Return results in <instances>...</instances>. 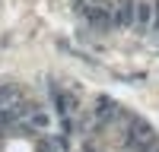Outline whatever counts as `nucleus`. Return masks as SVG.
I'll return each mask as SVG.
<instances>
[{
  "label": "nucleus",
  "mask_w": 159,
  "mask_h": 152,
  "mask_svg": "<svg viewBox=\"0 0 159 152\" xmlns=\"http://www.w3.org/2000/svg\"><path fill=\"white\" fill-rule=\"evenodd\" d=\"M124 143L134 149V152H159V139L153 136L150 124H143V120H137V117H130V130H127V136H124Z\"/></svg>",
  "instance_id": "1"
},
{
  "label": "nucleus",
  "mask_w": 159,
  "mask_h": 152,
  "mask_svg": "<svg viewBox=\"0 0 159 152\" xmlns=\"http://www.w3.org/2000/svg\"><path fill=\"white\" fill-rule=\"evenodd\" d=\"M86 19L96 25V29H108L111 25V6L108 3H89L86 6Z\"/></svg>",
  "instance_id": "2"
},
{
  "label": "nucleus",
  "mask_w": 159,
  "mask_h": 152,
  "mask_svg": "<svg viewBox=\"0 0 159 152\" xmlns=\"http://www.w3.org/2000/svg\"><path fill=\"white\" fill-rule=\"evenodd\" d=\"M134 13H137V25L140 29H150V22H153V3H134Z\"/></svg>",
  "instance_id": "3"
},
{
  "label": "nucleus",
  "mask_w": 159,
  "mask_h": 152,
  "mask_svg": "<svg viewBox=\"0 0 159 152\" xmlns=\"http://www.w3.org/2000/svg\"><path fill=\"white\" fill-rule=\"evenodd\" d=\"M115 22H121V25H130V22H134V3H130V0L121 3V10L115 13Z\"/></svg>",
  "instance_id": "4"
},
{
  "label": "nucleus",
  "mask_w": 159,
  "mask_h": 152,
  "mask_svg": "<svg viewBox=\"0 0 159 152\" xmlns=\"http://www.w3.org/2000/svg\"><path fill=\"white\" fill-rule=\"evenodd\" d=\"M51 120H48V114H42V111H35L32 117H29V127H35V130H45Z\"/></svg>",
  "instance_id": "5"
},
{
  "label": "nucleus",
  "mask_w": 159,
  "mask_h": 152,
  "mask_svg": "<svg viewBox=\"0 0 159 152\" xmlns=\"http://www.w3.org/2000/svg\"><path fill=\"white\" fill-rule=\"evenodd\" d=\"M13 95H16V89H13V86H0V108L10 105V98H13Z\"/></svg>",
  "instance_id": "6"
}]
</instances>
